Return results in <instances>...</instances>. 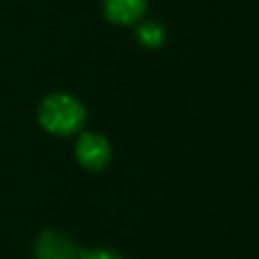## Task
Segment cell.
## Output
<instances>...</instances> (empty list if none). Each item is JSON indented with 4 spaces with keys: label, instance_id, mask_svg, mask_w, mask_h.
<instances>
[{
    "label": "cell",
    "instance_id": "1",
    "mask_svg": "<svg viewBox=\"0 0 259 259\" xmlns=\"http://www.w3.org/2000/svg\"><path fill=\"white\" fill-rule=\"evenodd\" d=\"M87 119L85 105L71 93H51L38 105V123L55 136L77 134Z\"/></svg>",
    "mask_w": 259,
    "mask_h": 259
},
{
    "label": "cell",
    "instance_id": "4",
    "mask_svg": "<svg viewBox=\"0 0 259 259\" xmlns=\"http://www.w3.org/2000/svg\"><path fill=\"white\" fill-rule=\"evenodd\" d=\"M103 16L111 24L130 26L138 24L148 8V0H101Z\"/></svg>",
    "mask_w": 259,
    "mask_h": 259
},
{
    "label": "cell",
    "instance_id": "5",
    "mask_svg": "<svg viewBox=\"0 0 259 259\" xmlns=\"http://www.w3.org/2000/svg\"><path fill=\"white\" fill-rule=\"evenodd\" d=\"M136 38L146 49H160L166 42V28L158 20H146L138 24Z\"/></svg>",
    "mask_w": 259,
    "mask_h": 259
},
{
    "label": "cell",
    "instance_id": "3",
    "mask_svg": "<svg viewBox=\"0 0 259 259\" xmlns=\"http://www.w3.org/2000/svg\"><path fill=\"white\" fill-rule=\"evenodd\" d=\"M79 249L75 243L59 231L47 229L34 243V257L36 259H79Z\"/></svg>",
    "mask_w": 259,
    "mask_h": 259
},
{
    "label": "cell",
    "instance_id": "2",
    "mask_svg": "<svg viewBox=\"0 0 259 259\" xmlns=\"http://www.w3.org/2000/svg\"><path fill=\"white\" fill-rule=\"evenodd\" d=\"M75 158L87 170H101L111 160V146H109V142L103 136L85 132L77 140Z\"/></svg>",
    "mask_w": 259,
    "mask_h": 259
},
{
    "label": "cell",
    "instance_id": "6",
    "mask_svg": "<svg viewBox=\"0 0 259 259\" xmlns=\"http://www.w3.org/2000/svg\"><path fill=\"white\" fill-rule=\"evenodd\" d=\"M79 259H123V257L109 249H91V251H81Z\"/></svg>",
    "mask_w": 259,
    "mask_h": 259
}]
</instances>
